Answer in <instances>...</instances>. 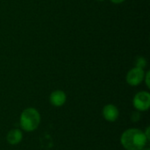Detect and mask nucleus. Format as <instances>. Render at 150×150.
<instances>
[{
    "mask_svg": "<svg viewBox=\"0 0 150 150\" xmlns=\"http://www.w3.org/2000/svg\"><path fill=\"white\" fill-rule=\"evenodd\" d=\"M148 139L138 128L127 129L120 137V143L127 150H142L146 146Z\"/></svg>",
    "mask_w": 150,
    "mask_h": 150,
    "instance_id": "1",
    "label": "nucleus"
},
{
    "mask_svg": "<svg viewBox=\"0 0 150 150\" xmlns=\"http://www.w3.org/2000/svg\"><path fill=\"white\" fill-rule=\"evenodd\" d=\"M40 123V112L33 107L25 109L19 118V124L22 130L25 132L34 131Z\"/></svg>",
    "mask_w": 150,
    "mask_h": 150,
    "instance_id": "2",
    "label": "nucleus"
},
{
    "mask_svg": "<svg viewBox=\"0 0 150 150\" xmlns=\"http://www.w3.org/2000/svg\"><path fill=\"white\" fill-rule=\"evenodd\" d=\"M134 107L139 112H146L149 109L150 94L148 91H139L133 99Z\"/></svg>",
    "mask_w": 150,
    "mask_h": 150,
    "instance_id": "3",
    "label": "nucleus"
},
{
    "mask_svg": "<svg viewBox=\"0 0 150 150\" xmlns=\"http://www.w3.org/2000/svg\"><path fill=\"white\" fill-rule=\"evenodd\" d=\"M144 76H145L144 69L137 67H134L127 72L126 76V81L131 86H138L143 82Z\"/></svg>",
    "mask_w": 150,
    "mask_h": 150,
    "instance_id": "4",
    "label": "nucleus"
},
{
    "mask_svg": "<svg viewBox=\"0 0 150 150\" xmlns=\"http://www.w3.org/2000/svg\"><path fill=\"white\" fill-rule=\"evenodd\" d=\"M120 115L119 109L112 104H108L103 108V116L105 120L109 122H114L118 120Z\"/></svg>",
    "mask_w": 150,
    "mask_h": 150,
    "instance_id": "5",
    "label": "nucleus"
},
{
    "mask_svg": "<svg viewBox=\"0 0 150 150\" xmlns=\"http://www.w3.org/2000/svg\"><path fill=\"white\" fill-rule=\"evenodd\" d=\"M66 100H67L66 93L61 90H56V91H53L49 97L50 104L56 107L62 106L66 103Z\"/></svg>",
    "mask_w": 150,
    "mask_h": 150,
    "instance_id": "6",
    "label": "nucleus"
},
{
    "mask_svg": "<svg viewBox=\"0 0 150 150\" xmlns=\"http://www.w3.org/2000/svg\"><path fill=\"white\" fill-rule=\"evenodd\" d=\"M23 139V134L21 132V130L14 128L11 129V131L8 132L7 135H6V141L9 144L11 145H17Z\"/></svg>",
    "mask_w": 150,
    "mask_h": 150,
    "instance_id": "7",
    "label": "nucleus"
},
{
    "mask_svg": "<svg viewBox=\"0 0 150 150\" xmlns=\"http://www.w3.org/2000/svg\"><path fill=\"white\" fill-rule=\"evenodd\" d=\"M147 64H148V62H147L146 58L143 57V56H140V57H138L136 59L135 66L134 67H137V68H140V69H144L147 67Z\"/></svg>",
    "mask_w": 150,
    "mask_h": 150,
    "instance_id": "8",
    "label": "nucleus"
},
{
    "mask_svg": "<svg viewBox=\"0 0 150 150\" xmlns=\"http://www.w3.org/2000/svg\"><path fill=\"white\" fill-rule=\"evenodd\" d=\"M149 77H150V72L149 71H147L145 73V76H144V82L147 85L148 88H150V82H149Z\"/></svg>",
    "mask_w": 150,
    "mask_h": 150,
    "instance_id": "9",
    "label": "nucleus"
},
{
    "mask_svg": "<svg viewBox=\"0 0 150 150\" xmlns=\"http://www.w3.org/2000/svg\"><path fill=\"white\" fill-rule=\"evenodd\" d=\"M131 119H132L133 121H138L140 120V113L138 112H134L132 113Z\"/></svg>",
    "mask_w": 150,
    "mask_h": 150,
    "instance_id": "10",
    "label": "nucleus"
},
{
    "mask_svg": "<svg viewBox=\"0 0 150 150\" xmlns=\"http://www.w3.org/2000/svg\"><path fill=\"white\" fill-rule=\"evenodd\" d=\"M149 131H150V127H147V129H146V132L144 133V134H145V136L147 137V139H148V141H149V140H150Z\"/></svg>",
    "mask_w": 150,
    "mask_h": 150,
    "instance_id": "11",
    "label": "nucleus"
},
{
    "mask_svg": "<svg viewBox=\"0 0 150 150\" xmlns=\"http://www.w3.org/2000/svg\"><path fill=\"white\" fill-rule=\"evenodd\" d=\"M112 4H122L124 3L126 0H110Z\"/></svg>",
    "mask_w": 150,
    "mask_h": 150,
    "instance_id": "12",
    "label": "nucleus"
},
{
    "mask_svg": "<svg viewBox=\"0 0 150 150\" xmlns=\"http://www.w3.org/2000/svg\"><path fill=\"white\" fill-rule=\"evenodd\" d=\"M97 1H100V2H102V1H105V0H97Z\"/></svg>",
    "mask_w": 150,
    "mask_h": 150,
    "instance_id": "13",
    "label": "nucleus"
},
{
    "mask_svg": "<svg viewBox=\"0 0 150 150\" xmlns=\"http://www.w3.org/2000/svg\"><path fill=\"white\" fill-rule=\"evenodd\" d=\"M146 150H150V149H146Z\"/></svg>",
    "mask_w": 150,
    "mask_h": 150,
    "instance_id": "14",
    "label": "nucleus"
}]
</instances>
